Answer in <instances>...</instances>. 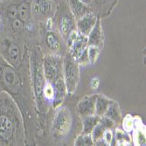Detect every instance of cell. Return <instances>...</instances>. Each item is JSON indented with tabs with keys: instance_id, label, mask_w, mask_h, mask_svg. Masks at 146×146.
I'll return each instance as SVG.
<instances>
[{
	"instance_id": "e0dca14e",
	"label": "cell",
	"mask_w": 146,
	"mask_h": 146,
	"mask_svg": "<svg viewBox=\"0 0 146 146\" xmlns=\"http://www.w3.org/2000/svg\"><path fill=\"white\" fill-rule=\"evenodd\" d=\"M67 4L75 20L81 19L90 11H94L91 6L83 4L80 0H67Z\"/></svg>"
},
{
	"instance_id": "83f0119b",
	"label": "cell",
	"mask_w": 146,
	"mask_h": 146,
	"mask_svg": "<svg viewBox=\"0 0 146 146\" xmlns=\"http://www.w3.org/2000/svg\"><path fill=\"white\" fill-rule=\"evenodd\" d=\"M113 138H114L113 129H105L102 136V141L104 142L105 145H110L112 143Z\"/></svg>"
},
{
	"instance_id": "3957f363",
	"label": "cell",
	"mask_w": 146,
	"mask_h": 146,
	"mask_svg": "<svg viewBox=\"0 0 146 146\" xmlns=\"http://www.w3.org/2000/svg\"><path fill=\"white\" fill-rule=\"evenodd\" d=\"M43 57L44 54L40 46L33 45L29 47V70L37 116L45 115L50 107L45 100L43 94L44 88L47 82L43 72Z\"/></svg>"
},
{
	"instance_id": "603a6c76",
	"label": "cell",
	"mask_w": 146,
	"mask_h": 146,
	"mask_svg": "<svg viewBox=\"0 0 146 146\" xmlns=\"http://www.w3.org/2000/svg\"><path fill=\"white\" fill-rule=\"evenodd\" d=\"M115 141L119 144H125V143H129L130 142L129 137L125 133V131L123 129H115Z\"/></svg>"
},
{
	"instance_id": "7c38bea8",
	"label": "cell",
	"mask_w": 146,
	"mask_h": 146,
	"mask_svg": "<svg viewBox=\"0 0 146 146\" xmlns=\"http://www.w3.org/2000/svg\"><path fill=\"white\" fill-rule=\"evenodd\" d=\"M96 96H97L96 94L85 96L77 103L76 112L82 119L88 115H96L95 108H96Z\"/></svg>"
},
{
	"instance_id": "277c9868",
	"label": "cell",
	"mask_w": 146,
	"mask_h": 146,
	"mask_svg": "<svg viewBox=\"0 0 146 146\" xmlns=\"http://www.w3.org/2000/svg\"><path fill=\"white\" fill-rule=\"evenodd\" d=\"M0 55L11 66L19 68L29 61V47L22 39L0 34Z\"/></svg>"
},
{
	"instance_id": "ffe728a7",
	"label": "cell",
	"mask_w": 146,
	"mask_h": 146,
	"mask_svg": "<svg viewBox=\"0 0 146 146\" xmlns=\"http://www.w3.org/2000/svg\"><path fill=\"white\" fill-rule=\"evenodd\" d=\"M100 116L96 115H92L82 118V132L83 134H91L92 130L100 122Z\"/></svg>"
},
{
	"instance_id": "8992f818",
	"label": "cell",
	"mask_w": 146,
	"mask_h": 146,
	"mask_svg": "<svg viewBox=\"0 0 146 146\" xmlns=\"http://www.w3.org/2000/svg\"><path fill=\"white\" fill-rule=\"evenodd\" d=\"M52 21L65 42L69 35L76 30V20L71 13L67 2L57 5Z\"/></svg>"
},
{
	"instance_id": "f546056e",
	"label": "cell",
	"mask_w": 146,
	"mask_h": 146,
	"mask_svg": "<svg viewBox=\"0 0 146 146\" xmlns=\"http://www.w3.org/2000/svg\"><path fill=\"white\" fill-rule=\"evenodd\" d=\"M80 1H82L83 4L89 5V6H91V4H92V0H80Z\"/></svg>"
},
{
	"instance_id": "9a60e30c",
	"label": "cell",
	"mask_w": 146,
	"mask_h": 146,
	"mask_svg": "<svg viewBox=\"0 0 146 146\" xmlns=\"http://www.w3.org/2000/svg\"><path fill=\"white\" fill-rule=\"evenodd\" d=\"M117 0H92L91 8L98 17L107 16L110 14Z\"/></svg>"
},
{
	"instance_id": "7402d4cb",
	"label": "cell",
	"mask_w": 146,
	"mask_h": 146,
	"mask_svg": "<svg viewBox=\"0 0 146 146\" xmlns=\"http://www.w3.org/2000/svg\"><path fill=\"white\" fill-rule=\"evenodd\" d=\"M87 50H88V60H89V64H91V65L95 64L99 58L101 48L98 46H88Z\"/></svg>"
},
{
	"instance_id": "ac0fdd59",
	"label": "cell",
	"mask_w": 146,
	"mask_h": 146,
	"mask_svg": "<svg viewBox=\"0 0 146 146\" xmlns=\"http://www.w3.org/2000/svg\"><path fill=\"white\" fill-rule=\"evenodd\" d=\"M114 101L108 98L104 95H97L96 100V108H95V114L100 117L103 116L105 112L107 111L109 106Z\"/></svg>"
},
{
	"instance_id": "8fae6325",
	"label": "cell",
	"mask_w": 146,
	"mask_h": 146,
	"mask_svg": "<svg viewBox=\"0 0 146 146\" xmlns=\"http://www.w3.org/2000/svg\"><path fill=\"white\" fill-rule=\"evenodd\" d=\"M68 52L75 60L81 52L88 47V37L74 31L66 41Z\"/></svg>"
},
{
	"instance_id": "30bf717a",
	"label": "cell",
	"mask_w": 146,
	"mask_h": 146,
	"mask_svg": "<svg viewBox=\"0 0 146 146\" xmlns=\"http://www.w3.org/2000/svg\"><path fill=\"white\" fill-rule=\"evenodd\" d=\"M42 66L46 82L52 83L56 79L62 76L63 56L54 54H44Z\"/></svg>"
},
{
	"instance_id": "7a4b0ae2",
	"label": "cell",
	"mask_w": 146,
	"mask_h": 146,
	"mask_svg": "<svg viewBox=\"0 0 146 146\" xmlns=\"http://www.w3.org/2000/svg\"><path fill=\"white\" fill-rule=\"evenodd\" d=\"M0 145H26L21 112L6 93L0 91Z\"/></svg>"
},
{
	"instance_id": "44dd1931",
	"label": "cell",
	"mask_w": 146,
	"mask_h": 146,
	"mask_svg": "<svg viewBox=\"0 0 146 146\" xmlns=\"http://www.w3.org/2000/svg\"><path fill=\"white\" fill-rule=\"evenodd\" d=\"M74 145H82V146H90V145H95V142L93 140V137L91 134H83L82 133L79 135L75 141Z\"/></svg>"
},
{
	"instance_id": "5bb4252c",
	"label": "cell",
	"mask_w": 146,
	"mask_h": 146,
	"mask_svg": "<svg viewBox=\"0 0 146 146\" xmlns=\"http://www.w3.org/2000/svg\"><path fill=\"white\" fill-rule=\"evenodd\" d=\"M98 18L99 17L94 11L87 13L86 15L76 20V31L81 34L88 37L91 30L94 28Z\"/></svg>"
},
{
	"instance_id": "6da1fadb",
	"label": "cell",
	"mask_w": 146,
	"mask_h": 146,
	"mask_svg": "<svg viewBox=\"0 0 146 146\" xmlns=\"http://www.w3.org/2000/svg\"><path fill=\"white\" fill-rule=\"evenodd\" d=\"M0 91L9 95L18 105L24 121L26 145L34 144L38 116L31 84L29 61L16 68L0 55Z\"/></svg>"
},
{
	"instance_id": "d6986e66",
	"label": "cell",
	"mask_w": 146,
	"mask_h": 146,
	"mask_svg": "<svg viewBox=\"0 0 146 146\" xmlns=\"http://www.w3.org/2000/svg\"><path fill=\"white\" fill-rule=\"evenodd\" d=\"M104 115L109 117L110 119H111L112 121H114L116 125L118 123H120L123 120L120 108H119L117 102L115 101L109 106V108H108L107 111L105 112Z\"/></svg>"
},
{
	"instance_id": "f1b7e54d",
	"label": "cell",
	"mask_w": 146,
	"mask_h": 146,
	"mask_svg": "<svg viewBox=\"0 0 146 146\" xmlns=\"http://www.w3.org/2000/svg\"><path fill=\"white\" fill-rule=\"evenodd\" d=\"M99 84H100L99 79L96 78H96H93V79L91 80L90 83H89L90 88H91L92 89H97L98 87H99Z\"/></svg>"
},
{
	"instance_id": "1f68e13d",
	"label": "cell",
	"mask_w": 146,
	"mask_h": 146,
	"mask_svg": "<svg viewBox=\"0 0 146 146\" xmlns=\"http://www.w3.org/2000/svg\"><path fill=\"white\" fill-rule=\"evenodd\" d=\"M3 1V0H0V2H2Z\"/></svg>"
},
{
	"instance_id": "d4e9b609",
	"label": "cell",
	"mask_w": 146,
	"mask_h": 146,
	"mask_svg": "<svg viewBox=\"0 0 146 146\" xmlns=\"http://www.w3.org/2000/svg\"><path fill=\"white\" fill-rule=\"evenodd\" d=\"M123 122V130L126 132H130L134 129V126H135V121L133 117L131 115H126L123 120H122Z\"/></svg>"
},
{
	"instance_id": "484cf974",
	"label": "cell",
	"mask_w": 146,
	"mask_h": 146,
	"mask_svg": "<svg viewBox=\"0 0 146 146\" xmlns=\"http://www.w3.org/2000/svg\"><path fill=\"white\" fill-rule=\"evenodd\" d=\"M75 60L80 67H81V66L82 67H86V66L89 65V60H88V56L87 48L84 49L81 54H79V56L75 59Z\"/></svg>"
},
{
	"instance_id": "4316f807",
	"label": "cell",
	"mask_w": 146,
	"mask_h": 146,
	"mask_svg": "<svg viewBox=\"0 0 146 146\" xmlns=\"http://www.w3.org/2000/svg\"><path fill=\"white\" fill-rule=\"evenodd\" d=\"M99 123L103 126V128L105 129H114L116 127V124L115 123V122L105 115H103L100 118Z\"/></svg>"
},
{
	"instance_id": "ba28073f",
	"label": "cell",
	"mask_w": 146,
	"mask_h": 146,
	"mask_svg": "<svg viewBox=\"0 0 146 146\" xmlns=\"http://www.w3.org/2000/svg\"><path fill=\"white\" fill-rule=\"evenodd\" d=\"M62 76L68 94H73L80 82V66L67 52L63 57Z\"/></svg>"
},
{
	"instance_id": "4dcf8cb0",
	"label": "cell",
	"mask_w": 146,
	"mask_h": 146,
	"mask_svg": "<svg viewBox=\"0 0 146 146\" xmlns=\"http://www.w3.org/2000/svg\"><path fill=\"white\" fill-rule=\"evenodd\" d=\"M0 25H1V16H0Z\"/></svg>"
},
{
	"instance_id": "cb8c5ba5",
	"label": "cell",
	"mask_w": 146,
	"mask_h": 146,
	"mask_svg": "<svg viewBox=\"0 0 146 146\" xmlns=\"http://www.w3.org/2000/svg\"><path fill=\"white\" fill-rule=\"evenodd\" d=\"M104 131H105V129L103 128V126L100 123H98L97 125L94 128V129L91 132V136L95 143L100 140H102V136H103Z\"/></svg>"
},
{
	"instance_id": "52a82bcc",
	"label": "cell",
	"mask_w": 146,
	"mask_h": 146,
	"mask_svg": "<svg viewBox=\"0 0 146 146\" xmlns=\"http://www.w3.org/2000/svg\"><path fill=\"white\" fill-rule=\"evenodd\" d=\"M52 123V136L55 140H62L67 137L71 130L73 118L70 110L66 107H59Z\"/></svg>"
},
{
	"instance_id": "4fadbf2b",
	"label": "cell",
	"mask_w": 146,
	"mask_h": 146,
	"mask_svg": "<svg viewBox=\"0 0 146 146\" xmlns=\"http://www.w3.org/2000/svg\"><path fill=\"white\" fill-rule=\"evenodd\" d=\"M52 88H54V96H52L51 106L55 110L63 102L64 99L67 96L68 90H67V87H66V84L64 82L63 76H60L58 79H56L55 81L52 83Z\"/></svg>"
},
{
	"instance_id": "9c48e42d",
	"label": "cell",
	"mask_w": 146,
	"mask_h": 146,
	"mask_svg": "<svg viewBox=\"0 0 146 146\" xmlns=\"http://www.w3.org/2000/svg\"><path fill=\"white\" fill-rule=\"evenodd\" d=\"M57 5L54 0H32L31 11L33 19L39 24L54 18Z\"/></svg>"
},
{
	"instance_id": "5b68a950",
	"label": "cell",
	"mask_w": 146,
	"mask_h": 146,
	"mask_svg": "<svg viewBox=\"0 0 146 146\" xmlns=\"http://www.w3.org/2000/svg\"><path fill=\"white\" fill-rule=\"evenodd\" d=\"M39 24L40 27L38 26V33H41L45 46L51 51V54L63 56L62 54L65 52L64 39L56 29L52 19Z\"/></svg>"
},
{
	"instance_id": "2e32d148",
	"label": "cell",
	"mask_w": 146,
	"mask_h": 146,
	"mask_svg": "<svg viewBox=\"0 0 146 146\" xmlns=\"http://www.w3.org/2000/svg\"><path fill=\"white\" fill-rule=\"evenodd\" d=\"M104 44V37L102 28L101 18L99 17L94 28L88 35V46H95L102 48Z\"/></svg>"
}]
</instances>
